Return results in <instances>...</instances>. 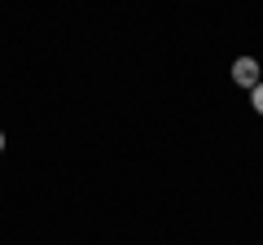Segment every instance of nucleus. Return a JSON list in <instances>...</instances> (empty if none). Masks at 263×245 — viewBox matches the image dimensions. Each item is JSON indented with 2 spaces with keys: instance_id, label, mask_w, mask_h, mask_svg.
Wrapping results in <instances>:
<instances>
[{
  "instance_id": "obj_1",
  "label": "nucleus",
  "mask_w": 263,
  "mask_h": 245,
  "mask_svg": "<svg viewBox=\"0 0 263 245\" xmlns=\"http://www.w3.org/2000/svg\"><path fill=\"white\" fill-rule=\"evenodd\" d=\"M233 84H237V88H250V92L263 84L259 62H254V57H237V62H233Z\"/></svg>"
},
{
  "instance_id": "obj_2",
  "label": "nucleus",
  "mask_w": 263,
  "mask_h": 245,
  "mask_svg": "<svg viewBox=\"0 0 263 245\" xmlns=\"http://www.w3.org/2000/svg\"><path fill=\"white\" fill-rule=\"evenodd\" d=\"M250 105H254V114H263V84L250 92Z\"/></svg>"
},
{
  "instance_id": "obj_3",
  "label": "nucleus",
  "mask_w": 263,
  "mask_h": 245,
  "mask_svg": "<svg viewBox=\"0 0 263 245\" xmlns=\"http://www.w3.org/2000/svg\"><path fill=\"white\" fill-rule=\"evenodd\" d=\"M0 149H5V132H0Z\"/></svg>"
}]
</instances>
